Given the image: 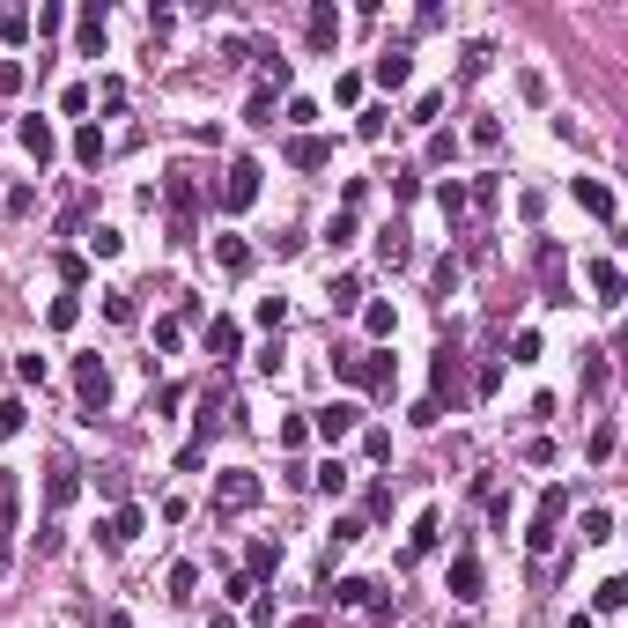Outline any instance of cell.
I'll return each mask as SVG.
<instances>
[{"label": "cell", "mask_w": 628, "mask_h": 628, "mask_svg": "<svg viewBox=\"0 0 628 628\" xmlns=\"http://www.w3.org/2000/svg\"><path fill=\"white\" fill-rule=\"evenodd\" d=\"M193 592H200V569L178 562V569H170V599H193Z\"/></svg>", "instance_id": "cell-39"}, {"label": "cell", "mask_w": 628, "mask_h": 628, "mask_svg": "<svg viewBox=\"0 0 628 628\" xmlns=\"http://www.w3.org/2000/svg\"><path fill=\"white\" fill-rule=\"evenodd\" d=\"M0 436H23V399H0Z\"/></svg>", "instance_id": "cell-49"}, {"label": "cell", "mask_w": 628, "mask_h": 628, "mask_svg": "<svg viewBox=\"0 0 628 628\" xmlns=\"http://www.w3.org/2000/svg\"><path fill=\"white\" fill-rule=\"evenodd\" d=\"M377 259H385V266H407V259H414L407 230H377Z\"/></svg>", "instance_id": "cell-28"}, {"label": "cell", "mask_w": 628, "mask_h": 628, "mask_svg": "<svg viewBox=\"0 0 628 628\" xmlns=\"http://www.w3.org/2000/svg\"><path fill=\"white\" fill-rule=\"evenodd\" d=\"M215 266H222V274H252V244L222 230V237H215Z\"/></svg>", "instance_id": "cell-20"}, {"label": "cell", "mask_w": 628, "mask_h": 628, "mask_svg": "<svg viewBox=\"0 0 628 628\" xmlns=\"http://www.w3.org/2000/svg\"><path fill=\"white\" fill-rule=\"evenodd\" d=\"M141 525H148V518L126 503V510H111V518L97 525V540H104V547H133V540H141Z\"/></svg>", "instance_id": "cell-14"}, {"label": "cell", "mask_w": 628, "mask_h": 628, "mask_svg": "<svg viewBox=\"0 0 628 628\" xmlns=\"http://www.w3.org/2000/svg\"><path fill=\"white\" fill-rule=\"evenodd\" d=\"M348 481H355V473H348V466H340V459H326V466H311V488H318V496H348Z\"/></svg>", "instance_id": "cell-24"}, {"label": "cell", "mask_w": 628, "mask_h": 628, "mask_svg": "<svg viewBox=\"0 0 628 628\" xmlns=\"http://www.w3.org/2000/svg\"><path fill=\"white\" fill-rule=\"evenodd\" d=\"M444 592H451V599H466V606L481 599V555H451V577H444Z\"/></svg>", "instance_id": "cell-11"}, {"label": "cell", "mask_w": 628, "mask_h": 628, "mask_svg": "<svg viewBox=\"0 0 628 628\" xmlns=\"http://www.w3.org/2000/svg\"><path fill=\"white\" fill-rule=\"evenodd\" d=\"M614 451H621V422L606 414V422H592V436H584V459H592V466H606Z\"/></svg>", "instance_id": "cell-19"}, {"label": "cell", "mask_w": 628, "mask_h": 628, "mask_svg": "<svg viewBox=\"0 0 628 628\" xmlns=\"http://www.w3.org/2000/svg\"><path fill=\"white\" fill-rule=\"evenodd\" d=\"M355 414H363L355 399H333V407H318V414H311V436H326V444H340V436H355Z\"/></svg>", "instance_id": "cell-8"}, {"label": "cell", "mask_w": 628, "mask_h": 628, "mask_svg": "<svg viewBox=\"0 0 628 628\" xmlns=\"http://www.w3.org/2000/svg\"><path fill=\"white\" fill-rule=\"evenodd\" d=\"M244 126H274V89H252V104H244Z\"/></svg>", "instance_id": "cell-34"}, {"label": "cell", "mask_w": 628, "mask_h": 628, "mask_svg": "<svg viewBox=\"0 0 628 628\" xmlns=\"http://www.w3.org/2000/svg\"><path fill=\"white\" fill-rule=\"evenodd\" d=\"M363 532H370L363 518H333V532H326V540H333V547H355V540H363Z\"/></svg>", "instance_id": "cell-44"}, {"label": "cell", "mask_w": 628, "mask_h": 628, "mask_svg": "<svg viewBox=\"0 0 628 628\" xmlns=\"http://www.w3.org/2000/svg\"><path fill=\"white\" fill-rule=\"evenodd\" d=\"M207 355H215V370L244 355V333H237V318H207Z\"/></svg>", "instance_id": "cell-10"}, {"label": "cell", "mask_w": 628, "mask_h": 628, "mask_svg": "<svg viewBox=\"0 0 628 628\" xmlns=\"http://www.w3.org/2000/svg\"><path fill=\"white\" fill-rule=\"evenodd\" d=\"M15 503H23V481H15V473H0V569L15 562Z\"/></svg>", "instance_id": "cell-9"}, {"label": "cell", "mask_w": 628, "mask_h": 628, "mask_svg": "<svg viewBox=\"0 0 628 628\" xmlns=\"http://www.w3.org/2000/svg\"><path fill=\"white\" fill-rule=\"evenodd\" d=\"M74 399H82L89 422L111 407V363H104V355H74Z\"/></svg>", "instance_id": "cell-2"}, {"label": "cell", "mask_w": 628, "mask_h": 628, "mask_svg": "<svg viewBox=\"0 0 628 628\" xmlns=\"http://www.w3.org/2000/svg\"><path fill=\"white\" fill-rule=\"evenodd\" d=\"M436 540H444V518H436V510H422V518H414V532H407V562L436 555Z\"/></svg>", "instance_id": "cell-18"}, {"label": "cell", "mask_w": 628, "mask_h": 628, "mask_svg": "<svg viewBox=\"0 0 628 628\" xmlns=\"http://www.w3.org/2000/svg\"><path fill=\"white\" fill-rule=\"evenodd\" d=\"M274 569H281V547H274V540H252V547H244V577H252V584H266Z\"/></svg>", "instance_id": "cell-22"}, {"label": "cell", "mask_w": 628, "mask_h": 628, "mask_svg": "<svg viewBox=\"0 0 628 628\" xmlns=\"http://www.w3.org/2000/svg\"><path fill=\"white\" fill-rule=\"evenodd\" d=\"M281 628H326V621H318V614H296V621H281Z\"/></svg>", "instance_id": "cell-53"}, {"label": "cell", "mask_w": 628, "mask_h": 628, "mask_svg": "<svg viewBox=\"0 0 628 628\" xmlns=\"http://www.w3.org/2000/svg\"><path fill=\"white\" fill-rule=\"evenodd\" d=\"M274 444H281V451H303V444H311V422H303V414H289V422L274 429Z\"/></svg>", "instance_id": "cell-35"}, {"label": "cell", "mask_w": 628, "mask_h": 628, "mask_svg": "<svg viewBox=\"0 0 628 628\" xmlns=\"http://www.w3.org/2000/svg\"><path fill=\"white\" fill-rule=\"evenodd\" d=\"M0 37H8V45H30V8H8V15H0Z\"/></svg>", "instance_id": "cell-37"}, {"label": "cell", "mask_w": 628, "mask_h": 628, "mask_svg": "<svg viewBox=\"0 0 628 628\" xmlns=\"http://www.w3.org/2000/svg\"><path fill=\"white\" fill-rule=\"evenodd\" d=\"M23 89H30V67H23V60H0V104L23 97Z\"/></svg>", "instance_id": "cell-32"}, {"label": "cell", "mask_w": 628, "mask_h": 628, "mask_svg": "<svg viewBox=\"0 0 628 628\" xmlns=\"http://www.w3.org/2000/svg\"><path fill=\"white\" fill-rule=\"evenodd\" d=\"M289 163H296V170H326V163H333V141H326V133H296V141H289Z\"/></svg>", "instance_id": "cell-16"}, {"label": "cell", "mask_w": 628, "mask_h": 628, "mask_svg": "<svg viewBox=\"0 0 628 628\" xmlns=\"http://www.w3.org/2000/svg\"><path fill=\"white\" fill-rule=\"evenodd\" d=\"M259 178H266V170H259V156H237L230 170H222V215H244V207H252L259 200Z\"/></svg>", "instance_id": "cell-4"}, {"label": "cell", "mask_w": 628, "mask_h": 628, "mask_svg": "<svg viewBox=\"0 0 628 628\" xmlns=\"http://www.w3.org/2000/svg\"><path fill=\"white\" fill-rule=\"evenodd\" d=\"M303 37H311V52H333V45H340V8H333V0H318V8H311Z\"/></svg>", "instance_id": "cell-15"}, {"label": "cell", "mask_w": 628, "mask_h": 628, "mask_svg": "<svg viewBox=\"0 0 628 628\" xmlns=\"http://www.w3.org/2000/svg\"><path fill=\"white\" fill-rule=\"evenodd\" d=\"M370 74H377V89H407V74H414V60H407V45H385L370 60Z\"/></svg>", "instance_id": "cell-13"}, {"label": "cell", "mask_w": 628, "mask_h": 628, "mask_svg": "<svg viewBox=\"0 0 628 628\" xmlns=\"http://www.w3.org/2000/svg\"><path fill=\"white\" fill-rule=\"evenodd\" d=\"M436 207H444V222H459V215H466V185L444 178V185H436Z\"/></svg>", "instance_id": "cell-33"}, {"label": "cell", "mask_w": 628, "mask_h": 628, "mask_svg": "<svg viewBox=\"0 0 628 628\" xmlns=\"http://www.w3.org/2000/svg\"><path fill=\"white\" fill-rule=\"evenodd\" d=\"M326 244H333V252H340V244H355V215H348V207L326 222Z\"/></svg>", "instance_id": "cell-45"}, {"label": "cell", "mask_w": 628, "mask_h": 628, "mask_svg": "<svg viewBox=\"0 0 628 628\" xmlns=\"http://www.w3.org/2000/svg\"><path fill=\"white\" fill-rule=\"evenodd\" d=\"M363 599H370L363 577H340V584H333V606H363Z\"/></svg>", "instance_id": "cell-43"}, {"label": "cell", "mask_w": 628, "mask_h": 628, "mask_svg": "<svg viewBox=\"0 0 628 628\" xmlns=\"http://www.w3.org/2000/svg\"><path fill=\"white\" fill-rule=\"evenodd\" d=\"M60 23H67V8H60V0H45V8H37V15H30V30H37V37H52V30H60Z\"/></svg>", "instance_id": "cell-40"}, {"label": "cell", "mask_w": 628, "mask_h": 628, "mask_svg": "<svg viewBox=\"0 0 628 628\" xmlns=\"http://www.w3.org/2000/svg\"><path fill=\"white\" fill-rule=\"evenodd\" d=\"M74 496H82V473H74V466H52V473H45V503L67 510Z\"/></svg>", "instance_id": "cell-21"}, {"label": "cell", "mask_w": 628, "mask_h": 628, "mask_svg": "<svg viewBox=\"0 0 628 628\" xmlns=\"http://www.w3.org/2000/svg\"><path fill=\"white\" fill-rule=\"evenodd\" d=\"M584 281H592V296L606 303V311H614V303L628 296V281H621V266H614V259H592V266H584Z\"/></svg>", "instance_id": "cell-12"}, {"label": "cell", "mask_w": 628, "mask_h": 628, "mask_svg": "<svg viewBox=\"0 0 628 628\" xmlns=\"http://www.w3.org/2000/svg\"><path fill=\"white\" fill-rule=\"evenodd\" d=\"M326 303H333V311H363V274H340L326 289Z\"/></svg>", "instance_id": "cell-26"}, {"label": "cell", "mask_w": 628, "mask_h": 628, "mask_svg": "<svg viewBox=\"0 0 628 628\" xmlns=\"http://www.w3.org/2000/svg\"><path fill=\"white\" fill-rule=\"evenodd\" d=\"M15 141H23V156H30L37 170L60 156V133H52V119H23V126H15Z\"/></svg>", "instance_id": "cell-7"}, {"label": "cell", "mask_w": 628, "mask_h": 628, "mask_svg": "<svg viewBox=\"0 0 628 628\" xmlns=\"http://www.w3.org/2000/svg\"><path fill=\"white\" fill-rule=\"evenodd\" d=\"M562 518H569V488L555 481V488H540V510H532V532H525L532 555H547V547L562 540Z\"/></svg>", "instance_id": "cell-1"}, {"label": "cell", "mask_w": 628, "mask_h": 628, "mask_svg": "<svg viewBox=\"0 0 628 628\" xmlns=\"http://www.w3.org/2000/svg\"><path fill=\"white\" fill-rule=\"evenodd\" d=\"M111 156V141H104V126H82V133H74V163H82V170H97Z\"/></svg>", "instance_id": "cell-23"}, {"label": "cell", "mask_w": 628, "mask_h": 628, "mask_svg": "<svg viewBox=\"0 0 628 628\" xmlns=\"http://www.w3.org/2000/svg\"><path fill=\"white\" fill-rule=\"evenodd\" d=\"M104 8H97V0H89V8H82V23H74V52H89V60H97V52H104Z\"/></svg>", "instance_id": "cell-17"}, {"label": "cell", "mask_w": 628, "mask_h": 628, "mask_svg": "<svg viewBox=\"0 0 628 628\" xmlns=\"http://www.w3.org/2000/svg\"><path fill=\"white\" fill-rule=\"evenodd\" d=\"M392 326H399V311H392L385 296H377V303H363V333H370V340H392Z\"/></svg>", "instance_id": "cell-25"}, {"label": "cell", "mask_w": 628, "mask_h": 628, "mask_svg": "<svg viewBox=\"0 0 628 628\" xmlns=\"http://www.w3.org/2000/svg\"><path fill=\"white\" fill-rule=\"evenodd\" d=\"M259 496H266L259 473H244V466L215 473V510H222V518H244V510H259Z\"/></svg>", "instance_id": "cell-3"}, {"label": "cell", "mask_w": 628, "mask_h": 628, "mask_svg": "<svg viewBox=\"0 0 628 628\" xmlns=\"http://www.w3.org/2000/svg\"><path fill=\"white\" fill-rule=\"evenodd\" d=\"M473 148H503V119H488V111H481V119H473Z\"/></svg>", "instance_id": "cell-42"}, {"label": "cell", "mask_w": 628, "mask_h": 628, "mask_svg": "<svg viewBox=\"0 0 628 628\" xmlns=\"http://www.w3.org/2000/svg\"><path fill=\"white\" fill-rule=\"evenodd\" d=\"M104 318H111V326H133V318H141V303H133V289H111V296H104Z\"/></svg>", "instance_id": "cell-30"}, {"label": "cell", "mask_w": 628, "mask_h": 628, "mask_svg": "<svg viewBox=\"0 0 628 628\" xmlns=\"http://www.w3.org/2000/svg\"><path fill=\"white\" fill-rule=\"evenodd\" d=\"M488 60H496L488 45H466V60H459V82H481V74H488Z\"/></svg>", "instance_id": "cell-38"}, {"label": "cell", "mask_w": 628, "mask_h": 628, "mask_svg": "<svg viewBox=\"0 0 628 628\" xmlns=\"http://www.w3.org/2000/svg\"><path fill=\"white\" fill-rule=\"evenodd\" d=\"M510 363H540V333H518V340H510Z\"/></svg>", "instance_id": "cell-50"}, {"label": "cell", "mask_w": 628, "mask_h": 628, "mask_svg": "<svg viewBox=\"0 0 628 628\" xmlns=\"http://www.w3.org/2000/svg\"><path fill=\"white\" fill-rule=\"evenodd\" d=\"M569 200H577L592 222H614L621 215V200H614V185H606V178H569Z\"/></svg>", "instance_id": "cell-6"}, {"label": "cell", "mask_w": 628, "mask_h": 628, "mask_svg": "<svg viewBox=\"0 0 628 628\" xmlns=\"http://www.w3.org/2000/svg\"><path fill=\"white\" fill-rule=\"evenodd\" d=\"M363 451L370 459H392V429H363Z\"/></svg>", "instance_id": "cell-51"}, {"label": "cell", "mask_w": 628, "mask_h": 628, "mask_svg": "<svg viewBox=\"0 0 628 628\" xmlns=\"http://www.w3.org/2000/svg\"><path fill=\"white\" fill-rule=\"evenodd\" d=\"M178 340H185V318H156V348L170 355V348H178Z\"/></svg>", "instance_id": "cell-48"}, {"label": "cell", "mask_w": 628, "mask_h": 628, "mask_svg": "<svg viewBox=\"0 0 628 628\" xmlns=\"http://www.w3.org/2000/svg\"><path fill=\"white\" fill-rule=\"evenodd\" d=\"M252 318H259L266 333H281V326H289V296H259V303H252Z\"/></svg>", "instance_id": "cell-29"}, {"label": "cell", "mask_w": 628, "mask_h": 628, "mask_svg": "<svg viewBox=\"0 0 628 628\" xmlns=\"http://www.w3.org/2000/svg\"><path fill=\"white\" fill-rule=\"evenodd\" d=\"M333 370L348 377V385H370V392H392V355H333Z\"/></svg>", "instance_id": "cell-5"}, {"label": "cell", "mask_w": 628, "mask_h": 628, "mask_svg": "<svg viewBox=\"0 0 628 628\" xmlns=\"http://www.w3.org/2000/svg\"><path fill=\"white\" fill-rule=\"evenodd\" d=\"M577 532H584V547H606V540H614V518H606V510H584Z\"/></svg>", "instance_id": "cell-31"}, {"label": "cell", "mask_w": 628, "mask_h": 628, "mask_svg": "<svg viewBox=\"0 0 628 628\" xmlns=\"http://www.w3.org/2000/svg\"><path fill=\"white\" fill-rule=\"evenodd\" d=\"M60 111H74V119H82V111H89V82H67V97H60Z\"/></svg>", "instance_id": "cell-52"}, {"label": "cell", "mask_w": 628, "mask_h": 628, "mask_svg": "<svg viewBox=\"0 0 628 628\" xmlns=\"http://www.w3.org/2000/svg\"><path fill=\"white\" fill-rule=\"evenodd\" d=\"M592 606H599V614H621V606H628V577H606Z\"/></svg>", "instance_id": "cell-36"}, {"label": "cell", "mask_w": 628, "mask_h": 628, "mask_svg": "<svg viewBox=\"0 0 628 628\" xmlns=\"http://www.w3.org/2000/svg\"><path fill=\"white\" fill-rule=\"evenodd\" d=\"M119 244H126L119 230H89V252H97V259H119Z\"/></svg>", "instance_id": "cell-47"}, {"label": "cell", "mask_w": 628, "mask_h": 628, "mask_svg": "<svg viewBox=\"0 0 628 628\" xmlns=\"http://www.w3.org/2000/svg\"><path fill=\"white\" fill-rule=\"evenodd\" d=\"M385 126H392V111H355V133H363V141H385Z\"/></svg>", "instance_id": "cell-41"}, {"label": "cell", "mask_w": 628, "mask_h": 628, "mask_svg": "<svg viewBox=\"0 0 628 628\" xmlns=\"http://www.w3.org/2000/svg\"><path fill=\"white\" fill-rule=\"evenodd\" d=\"M45 326H52V333H74V326H82V296H52Z\"/></svg>", "instance_id": "cell-27"}, {"label": "cell", "mask_w": 628, "mask_h": 628, "mask_svg": "<svg viewBox=\"0 0 628 628\" xmlns=\"http://www.w3.org/2000/svg\"><path fill=\"white\" fill-rule=\"evenodd\" d=\"M60 281H67V289H82V281H89V259H82V252H60Z\"/></svg>", "instance_id": "cell-46"}]
</instances>
